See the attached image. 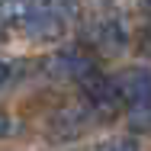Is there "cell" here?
I'll return each instance as SVG.
<instances>
[{
	"instance_id": "cell-1",
	"label": "cell",
	"mask_w": 151,
	"mask_h": 151,
	"mask_svg": "<svg viewBox=\"0 0 151 151\" xmlns=\"http://www.w3.org/2000/svg\"><path fill=\"white\" fill-rule=\"evenodd\" d=\"M122 100L129 106V125L135 132H148L151 129V74L148 71H129L119 81Z\"/></svg>"
},
{
	"instance_id": "cell-2",
	"label": "cell",
	"mask_w": 151,
	"mask_h": 151,
	"mask_svg": "<svg viewBox=\"0 0 151 151\" xmlns=\"http://www.w3.org/2000/svg\"><path fill=\"white\" fill-rule=\"evenodd\" d=\"M90 39H93V45H100V48L109 52V55H116V52L122 48V42H125L119 23H113V19H103V23L90 32Z\"/></svg>"
},
{
	"instance_id": "cell-3",
	"label": "cell",
	"mask_w": 151,
	"mask_h": 151,
	"mask_svg": "<svg viewBox=\"0 0 151 151\" xmlns=\"http://www.w3.org/2000/svg\"><path fill=\"white\" fill-rule=\"evenodd\" d=\"M52 64H55V74H64V77H77V81H84L87 74H93L90 61L84 58V55H77V52H64V55H58Z\"/></svg>"
},
{
	"instance_id": "cell-4",
	"label": "cell",
	"mask_w": 151,
	"mask_h": 151,
	"mask_svg": "<svg viewBox=\"0 0 151 151\" xmlns=\"http://www.w3.org/2000/svg\"><path fill=\"white\" fill-rule=\"evenodd\" d=\"M96 151H138V145L129 138H113V142H103Z\"/></svg>"
},
{
	"instance_id": "cell-5",
	"label": "cell",
	"mask_w": 151,
	"mask_h": 151,
	"mask_svg": "<svg viewBox=\"0 0 151 151\" xmlns=\"http://www.w3.org/2000/svg\"><path fill=\"white\" fill-rule=\"evenodd\" d=\"M138 52L142 55H151V26H145V29L138 32Z\"/></svg>"
},
{
	"instance_id": "cell-6",
	"label": "cell",
	"mask_w": 151,
	"mask_h": 151,
	"mask_svg": "<svg viewBox=\"0 0 151 151\" xmlns=\"http://www.w3.org/2000/svg\"><path fill=\"white\" fill-rule=\"evenodd\" d=\"M6 74H10V71H6V64H3V61H0V87H3V84H6Z\"/></svg>"
},
{
	"instance_id": "cell-7",
	"label": "cell",
	"mask_w": 151,
	"mask_h": 151,
	"mask_svg": "<svg viewBox=\"0 0 151 151\" xmlns=\"http://www.w3.org/2000/svg\"><path fill=\"white\" fill-rule=\"evenodd\" d=\"M3 129H6V122H3V119H0V132H3Z\"/></svg>"
},
{
	"instance_id": "cell-8",
	"label": "cell",
	"mask_w": 151,
	"mask_h": 151,
	"mask_svg": "<svg viewBox=\"0 0 151 151\" xmlns=\"http://www.w3.org/2000/svg\"><path fill=\"white\" fill-rule=\"evenodd\" d=\"M145 3H148V10H151V0H145Z\"/></svg>"
}]
</instances>
